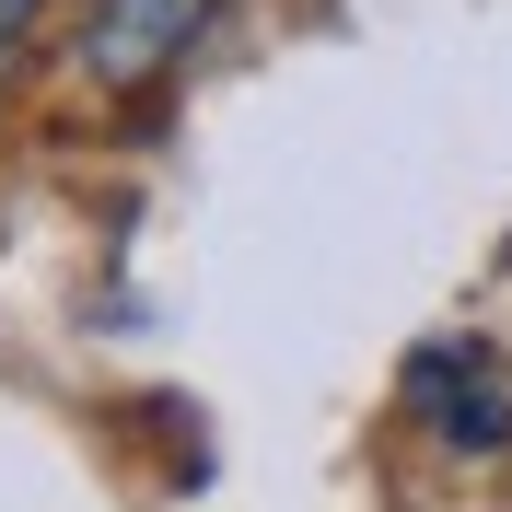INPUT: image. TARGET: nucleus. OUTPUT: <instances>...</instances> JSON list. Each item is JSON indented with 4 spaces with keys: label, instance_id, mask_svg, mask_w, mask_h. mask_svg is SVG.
Returning a JSON list of instances; mask_svg holds the SVG:
<instances>
[{
    "label": "nucleus",
    "instance_id": "nucleus-1",
    "mask_svg": "<svg viewBox=\"0 0 512 512\" xmlns=\"http://www.w3.org/2000/svg\"><path fill=\"white\" fill-rule=\"evenodd\" d=\"M198 24H210V0H94L82 12V70L128 94V82H152V70L187 59Z\"/></svg>",
    "mask_w": 512,
    "mask_h": 512
},
{
    "label": "nucleus",
    "instance_id": "nucleus-2",
    "mask_svg": "<svg viewBox=\"0 0 512 512\" xmlns=\"http://www.w3.org/2000/svg\"><path fill=\"white\" fill-rule=\"evenodd\" d=\"M431 431H443V443H512L501 384H466V396H443V408H431Z\"/></svg>",
    "mask_w": 512,
    "mask_h": 512
},
{
    "label": "nucleus",
    "instance_id": "nucleus-3",
    "mask_svg": "<svg viewBox=\"0 0 512 512\" xmlns=\"http://www.w3.org/2000/svg\"><path fill=\"white\" fill-rule=\"evenodd\" d=\"M24 35H35V0H0V70L24 59Z\"/></svg>",
    "mask_w": 512,
    "mask_h": 512
}]
</instances>
